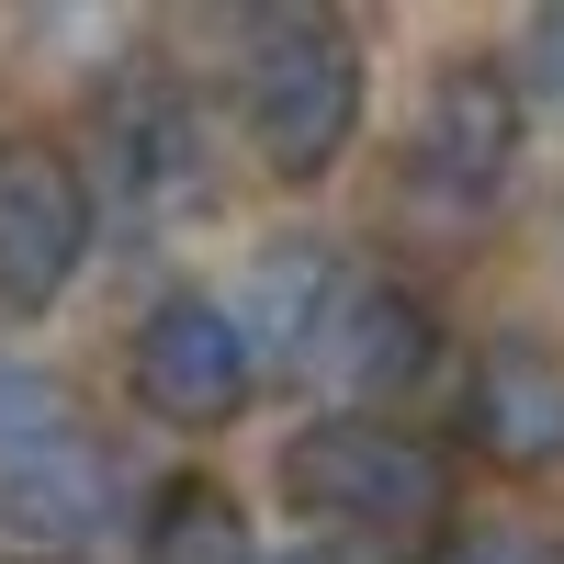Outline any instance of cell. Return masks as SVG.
<instances>
[{
  "label": "cell",
  "mask_w": 564,
  "mask_h": 564,
  "mask_svg": "<svg viewBox=\"0 0 564 564\" xmlns=\"http://www.w3.org/2000/svg\"><path fill=\"white\" fill-rule=\"evenodd\" d=\"M124 531V486L102 441L68 417V395L45 372L0 361V553L23 564H79Z\"/></svg>",
  "instance_id": "obj_1"
},
{
  "label": "cell",
  "mask_w": 564,
  "mask_h": 564,
  "mask_svg": "<svg viewBox=\"0 0 564 564\" xmlns=\"http://www.w3.org/2000/svg\"><path fill=\"white\" fill-rule=\"evenodd\" d=\"M282 497L305 508L316 531H339V542H430L452 520V475H441V452L395 430V417H316V430H294V452H282Z\"/></svg>",
  "instance_id": "obj_2"
},
{
  "label": "cell",
  "mask_w": 564,
  "mask_h": 564,
  "mask_svg": "<svg viewBox=\"0 0 564 564\" xmlns=\"http://www.w3.org/2000/svg\"><path fill=\"white\" fill-rule=\"evenodd\" d=\"M238 113L282 181L339 170V148L361 135V34L339 12H260L238 45Z\"/></svg>",
  "instance_id": "obj_3"
},
{
  "label": "cell",
  "mask_w": 564,
  "mask_h": 564,
  "mask_svg": "<svg viewBox=\"0 0 564 564\" xmlns=\"http://www.w3.org/2000/svg\"><path fill=\"white\" fill-rule=\"evenodd\" d=\"M90 226H102V193L57 135H0V305L45 316L90 260Z\"/></svg>",
  "instance_id": "obj_4"
},
{
  "label": "cell",
  "mask_w": 564,
  "mask_h": 564,
  "mask_svg": "<svg viewBox=\"0 0 564 564\" xmlns=\"http://www.w3.org/2000/svg\"><path fill=\"white\" fill-rule=\"evenodd\" d=\"M520 68H497V57H452L430 79V102H417V135H406V181H417V204H441V215H486L508 193V170H520Z\"/></svg>",
  "instance_id": "obj_5"
},
{
  "label": "cell",
  "mask_w": 564,
  "mask_h": 564,
  "mask_svg": "<svg viewBox=\"0 0 564 564\" xmlns=\"http://www.w3.org/2000/svg\"><path fill=\"white\" fill-rule=\"evenodd\" d=\"M124 372H135V406L148 417H170V430H226V417H249V395H260V339H249V316H226L215 294H170L124 339Z\"/></svg>",
  "instance_id": "obj_6"
},
{
  "label": "cell",
  "mask_w": 564,
  "mask_h": 564,
  "mask_svg": "<svg viewBox=\"0 0 564 564\" xmlns=\"http://www.w3.org/2000/svg\"><path fill=\"white\" fill-rule=\"evenodd\" d=\"M90 193H113L124 215H181L204 193V102L159 68H135L90 113Z\"/></svg>",
  "instance_id": "obj_7"
},
{
  "label": "cell",
  "mask_w": 564,
  "mask_h": 564,
  "mask_svg": "<svg viewBox=\"0 0 564 564\" xmlns=\"http://www.w3.org/2000/svg\"><path fill=\"white\" fill-rule=\"evenodd\" d=\"M361 294H372V271H350L327 238H271L249 260V339H271L282 361L327 372V350H339V327H350Z\"/></svg>",
  "instance_id": "obj_8"
},
{
  "label": "cell",
  "mask_w": 564,
  "mask_h": 564,
  "mask_svg": "<svg viewBox=\"0 0 564 564\" xmlns=\"http://www.w3.org/2000/svg\"><path fill=\"white\" fill-rule=\"evenodd\" d=\"M463 430H475L497 463H520V475H542V463H564V361L508 339L475 361V395H463Z\"/></svg>",
  "instance_id": "obj_9"
},
{
  "label": "cell",
  "mask_w": 564,
  "mask_h": 564,
  "mask_svg": "<svg viewBox=\"0 0 564 564\" xmlns=\"http://www.w3.org/2000/svg\"><path fill=\"white\" fill-rule=\"evenodd\" d=\"M417 372H430V316H417L406 294H372L350 305V327H339V350H327V384H339L361 417H372V395H406Z\"/></svg>",
  "instance_id": "obj_10"
},
{
  "label": "cell",
  "mask_w": 564,
  "mask_h": 564,
  "mask_svg": "<svg viewBox=\"0 0 564 564\" xmlns=\"http://www.w3.org/2000/svg\"><path fill=\"white\" fill-rule=\"evenodd\" d=\"M135 564H260V553H249L238 497L204 486V475H181V486L148 508V531H135Z\"/></svg>",
  "instance_id": "obj_11"
},
{
  "label": "cell",
  "mask_w": 564,
  "mask_h": 564,
  "mask_svg": "<svg viewBox=\"0 0 564 564\" xmlns=\"http://www.w3.org/2000/svg\"><path fill=\"white\" fill-rule=\"evenodd\" d=\"M520 90L564 102V0H553V12H531V34H520Z\"/></svg>",
  "instance_id": "obj_12"
},
{
  "label": "cell",
  "mask_w": 564,
  "mask_h": 564,
  "mask_svg": "<svg viewBox=\"0 0 564 564\" xmlns=\"http://www.w3.org/2000/svg\"><path fill=\"white\" fill-rule=\"evenodd\" d=\"M441 564H553L531 531H475V542H441Z\"/></svg>",
  "instance_id": "obj_13"
},
{
  "label": "cell",
  "mask_w": 564,
  "mask_h": 564,
  "mask_svg": "<svg viewBox=\"0 0 564 564\" xmlns=\"http://www.w3.org/2000/svg\"><path fill=\"white\" fill-rule=\"evenodd\" d=\"M282 564H350V553H316V542H305V553H282Z\"/></svg>",
  "instance_id": "obj_14"
}]
</instances>
